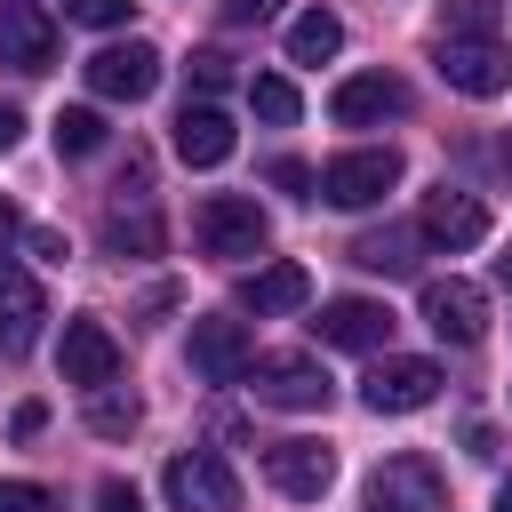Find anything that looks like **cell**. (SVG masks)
<instances>
[{
	"instance_id": "obj_21",
	"label": "cell",
	"mask_w": 512,
	"mask_h": 512,
	"mask_svg": "<svg viewBox=\"0 0 512 512\" xmlns=\"http://www.w3.org/2000/svg\"><path fill=\"white\" fill-rule=\"evenodd\" d=\"M48 136H56L64 160H96V152H104V112H96V104H64V112L48 120Z\"/></svg>"
},
{
	"instance_id": "obj_15",
	"label": "cell",
	"mask_w": 512,
	"mask_h": 512,
	"mask_svg": "<svg viewBox=\"0 0 512 512\" xmlns=\"http://www.w3.org/2000/svg\"><path fill=\"white\" fill-rule=\"evenodd\" d=\"M0 64H8V72H48V64H56V24H48V8L0 0Z\"/></svg>"
},
{
	"instance_id": "obj_29",
	"label": "cell",
	"mask_w": 512,
	"mask_h": 512,
	"mask_svg": "<svg viewBox=\"0 0 512 512\" xmlns=\"http://www.w3.org/2000/svg\"><path fill=\"white\" fill-rule=\"evenodd\" d=\"M56 496L40 488V480H0V512H48Z\"/></svg>"
},
{
	"instance_id": "obj_13",
	"label": "cell",
	"mask_w": 512,
	"mask_h": 512,
	"mask_svg": "<svg viewBox=\"0 0 512 512\" xmlns=\"http://www.w3.org/2000/svg\"><path fill=\"white\" fill-rule=\"evenodd\" d=\"M56 368H64V384H80V392H96V384H112L120 376V336L104 328V320H64V344H56Z\"/></svg>"
},
{
	"instance_id": "obj_26",
	"label": "cell",
	"mask_w": 512,
	"mask_h": 512,
	"mask_svg": "<svg viewBox=\"0 0 512 512\" xmlns=\"http://www.w3.org/2000/svg\"><path fill=\"white\" fill-rule=\"evenodd\" d=\"M104 248H112V256H152V248H160V216H152V208L112 216V224H104Z\"/></svg>"
},
{
	"instance_id": "obj_33",
	"label": "cell",
	"mask_w": 512,
	"mask_h": 512,
	"mask_svg": "<svg viewBox=\"0 0 512 512\" xmlns=\"http://www.w3.org/2000/svg\"><path fill=\"white\" fill-rule=\"evenodd\" d=\"M40 424H48V408H40V400H24V408H16V440H32Z\"/></svg>"
},
{
	"instance_id": "obj_31",
	"label": "cell",
	"mask_w": 512,
	"mask_h": 512,
	"mask_svg": "<svg viewBox=\"0 0 512 512\" xmlns=\"http://www.w3.org/2000/svg\"><path fill=\"white\" fill-rule=\"evenodd\" d=\"M272 184H280V192H312V168H304V160H272Z\"/></svg>"
},
{
	"instance_id": "obj_32",
	"label": "cell",
	"mask_w": 512,
	"mask_h": 512,
	"mask_svg": "<svg viewBox=\"0 0 512 512\" xmlns=\"http://www.w3.org/2000/svg\"><path fill=\"white\" fill-rule=\"evenodd\" d=\"M224 16L232 24H264V16H280V0H224Z\"/></svg>"
},
{
	"instance_id": "obj_16",
	"label": "cell",
	"mask_w": 512,
	"mask_h": 512,
	"mask_svg": "<svg viewBox=\"0 0 512 512\" xmlns=\"http://www.w3.org/2000/svg\"><path fill=\"white\" fill-rule=\"evenodd\" d=\"M40 320H48L40 280L16 272V264H0V360H24V352L40 344Z\"/></svg>"
},
{
	"instance_id": "obj_18",
	"label": "cell",
	"mask_w": 512,
	"mask_h": 512,
	"mask_svg": "<svg viewBox=\"0 0 512 512\" xmlns=\"http://www.w3.org/2000/svg\"><path fill=\"white\" fill-rule=\"evenodd\" d=\"M232 144H240L232 120H224L216 104H192V96H184V112H176V160H184V168H224Z\"/></svg>"
},
{
	"instance_id": "obj_10",
	"label": "cell",
	"mask_w": 512,
	"mask_h": 512,
	"mask_svg": "<svg viewBox=\"0 0 512 512\" xmlns=\"http://www.w3.org/2000/svg\"><path fill=\"white\" fill-rule=\"evenodd\" d=\"M264 480L280 496H296V504H320L336 488V448L328 440H272L264 448Z\"/></svg>"
},
{
	"instance_id": "obj_28",
	"label": "cell",
	"mask_w": 512,
	"mask_h": 512,
	"mask_svg": "<svg viewBox=\"0 0 512 512\" xmlns=\"http://www.w3.org/2000/svg\"><path fill=\"white\" fill-rule=\"evenodd\" d=\"M128 8H136V0H64V16H72V24H88V32L128 24Z\"/></svg>"
},
{
	"instance_id": "obj_14",
	"label": "cell",
	"mask_w": 512,
	"mask_h": 512,
	"mask_svg": "<svg viewBox=\"0 0 512 512\" xmlns=\"http://www.w3.org/2000/svg\"><path fill=\"white\" fill-rule=\"evenodd\" d=\"M440 80L456 88V96H504L512 88V56L496 48V40H440Z\"/></svg>"
},
{
	"instance_id": "obj_3",
	"label": "cell",
	"mask_w": 512,
	"mask_h": 512,
	"mask_svg": "<svg viewBox=\"0 0 512 512\" xmlns=\"http://www.w3.org/2000/svg\"><path fill=\"white\" fill-rule=\"evenodd\" d=\"M160 488H168V504H176V512H240V480H232V464H224L216 448L168 456Z\"/></svg>"
},
{
	"instance_id": "obj_27",
	"label": "cell",
	"mask_w": 512,
	"mask_h": 512,
	"mask_svg": "<svg viewBox=\"0 0 512 512\" xmlns=\"http://www.w3.org/2000/svg\"><path fill=\"white\" fill-rule=\"evenodd\" d=\"M184 72H192V88H200V104H208L216 88H232V56H224V48H192V64H184Z\"/></svg>"
},
{
	"instance_id": "obj_5",
	"label": "cell",
	"mask_w": 512,
	"mask_h": 512,
	"mask_svg": "<svg viewBox=\"0 0 512 512\" xmlns=\"http://www.w3.org/2000/svg\"><path fill=\"white\" fill-rule=\"evenodd\" d=\"M248 392L264 408H328V368L312 352H264L248 360Z\"/></svg>"
},
{
	"instance_id": "obj_35",
	"label": "cell",
	"mask_w": 512,
	"mask_h": 512,
	"mask_svg": "<svg viewBox=\"0 0 512 512\" xmlns=\"http://www.w3.org/2000/svg\"><path fill=\"white\" fill-rule=\"evenodd\" d=\"M8 240H16V208L0 200V248H8Z\"/></svg>"
},
{
	"instance_id": "obj_8",
	"label": "cell",
	"mask_w": 512,
	"mask_h": 512,
	"mask_svg": "<svg viewBox=\"0 0 512 512\" xmlns=\"http://www.w3.org/2000/svg\"><path fill=\"white\" fill-rule=\"evenodd\" d=\"M416 232H424L432 248L464 256V248H480L496 224H488V200H480V192H464V184H440V192H424V216H416Z\"/></svg>"
},
{
	"instance_id": "obj_22",
	"label": "cell",
	"mask_w": 512,
	"mask_h": 512,
	"mask_svg": "<svg viewBox=\"0 0 512 512\" xmlns=\"http://www.w3.org/2000/svg\"><path fill=\"white\" fill-rule=\"evenodd\" d=\"M408 248H416V240L384 224V232H360V240H352V264H360V272H384V280H392V272H416V256H408Z\"/></svg>"
},
{
	"instance_id": "obj_1",
	"label": "cell",
	"mask_w": 512,
	"mask_h": 512,
	"mask_svg": "<svg viewBox=\"0 0 512 512\" xmlns=\"http://www.w3.org/2000/svg\"><path fill=\"white\" fill-rule=\"evenodd\" d=\"M192 240H200V256L240 264V256H264L272 224H264V208H256V200H240V192H208V200L192 208Z\"/></svg>"
},
{
	"instance_id": "obj_30",
	"label": "cell",
	"mask_w": 512,
	"mask_h": 512,
	"mask_svg": "<svg viewBox=\"0 0 512 512\" xmlns=\"http://www.w3.org/2000/svg\"><path fill=\"white\" fill-rule=\"evenodd\" d=\"M96 512H144V496H136L128 480H104V488H96Z\"/></svg>"
},
{
	"instance_id": "obj_6",
	"label": "cell",
	"mask_w": 512,
	"mask_h": 512,
	"mask_svg": "<svg viewBox=\"0 0 512 512\" xmlns=\"http://www.w3.org/2000/svg\"><path fill=\"white\" fill-rule=\"evenodd\" d=\"M432 392H440V368L416 360V352H384V360L360 376V400H368L376 416H416V408H432Z\"/></svg>"
},
{
	"instance_id": "obj_24",
	"label": "cell",
	"mask_w": 512,
	"mask_h": 512,
	"mask_svg": "<svg viewBox=\"0 0 512 512\" xmlns=\"http://www.w3.org/2000/svg\"><path fill=\"white\" fill-rule=\"evenodd\" d=\"M496 0H440V40H496Z\"/></svg>"
},
{
	"instance_id": "obj_20",
	"label": "cell",
	"mask_w": 512,
	"mask_h": 512,
	"mask_svg": "<svg viewBox=\"0 0 512 512\" xmlns=\"http://www.w3.org/2000/svg\"><path fill=\"white\" fill-rule=\"evenodd\" d=\"M336 48H344V16L336 8H304L288 24V64H328Z\"/></svg>"
},
{
	"instance_id": "obj_7",
	"label": "cell",
	"mask_w": 512,
	"mask_h": 512,
	"mask_svg": "<svg viewBox=\"0 0 512 512\" xmlns=\"http://www.w3.org/2000/svg\"><path fill=\"white\" fill-rule=\"evenodd\" d=\"M88 88H96L104 104H144V96L160 88V48H152V40H112V48H96V56H88Z\"/></svg>"
},
{
	"instance_id": "obj_19",
	"label": "cell",
	"mask_w": 512,
	"mask_h": 512,
	"mask_svg": "<svg viewBox=\"0 0 512 512\" xmlns=\"http://www.w3.org/2000/svg\"><path fill=\"white\" fill-rule=\"evenodd\" d=\"M304 296H312V272H304L296 256H280V264H256V272L240 280V304H248L256 320H264V312H296Z\"/></svg>"
},
{
	"instance_id": "obj_34",
	"label": "cell",
	"mask_w": 512,
	"mask_h": 512,
	"mask_svg": "<svg viewBox=\"0 0 512 512\" xmlns=\"http://www.w3.org/2000/svg\"><path fill=\"white\" fill-rule=\"evenodd\" d=\"M16 136H24V112H16V104H0V152H16Z\"/></svg>"
},
{
	"instance_id": "obj_9",
	"label": "cell",
	"mask_w": 512,
	"mask_h": 512,
	"mask_svg": "<svg viewBox=\"0 0 512 512\" xmlns=\"http://www.w3.org/2000/svg\"><path fill=\"white\" fill-rule=\"evenodd\" d=\"M184 360H192V376H200V384H240L256 352H248V328H240V320L200 312V320H192V336H184Z\"/></svg>"
},
{
	"instance_id": "obj_11",
	"label": "cell",
	"mask_w": 512,
	"mask_h": 512,
	"mask_svg": "<svg viewBox=\"0 0 512 512\" xmlns=\"http://www.w3.org/2000/svg\"><path fill=\"white\" fill-rule=\"evenodd\" d=\"M360 512H448V488H440V472L424 456H384Z\"/></svg>"
},
{
	"instance_id": "obj_37",
	"label": "cell",
	"mask_w": 512,
	"mask_h": 512,
	"mask_svg": "<svg viewBox=\"0 0 512 512\" xmlns=\"http://www.w3.org/2000/svg\"><path fill=\"white\" fill-rule=\"evenodd\" d=\"M504 288H512V256H504Z\"/></svg>"
},
{
	"instance_id": "obj_36",
	"label": "cell",
	"mask_w": 512,
	"mask_h": 512,
	"mask_svg": "<svg viewBox=\"0 0 512 512\" xmlns=\"http://www.w3.org/2000/svg\"><path fill=\"white\" fill-rule=\"evenodd\" d=\"M496 512H512V480H504V488H496Z\"/></svg>"
},
{
	"instance_id": "obj_17",
	"label": "cell",
	"mask_w": 512,
	"mask_h": 512,
	"mask_svg": "<svg viewBox=\"0 0 512 512\" xmlns=\"http://www.w3.org/2000/svg\"><path fill=\"white\" fill-rule=\"evenodd\" d=\"M392 112H408V88H400L392 72H352V80H336V96H328V120H336V128H376V120H392Z\"/></svg>"
},
{
	"instance_id": "obj_12",
	"label": "cell",
	"mask_w": 512,
	"mask_h": 512,
	"mask_svg": "<svg viewBox=\"0 0 512 512\" xmlns=\"http://www.w3.org/2000/svg\"><path fill=\"white\" fill-rule=\"evenodd\" d=\"M312 336L336 344V352H384L392 344V312L376 296H328L320 320H312Z\"/></svg>"
},
{
	"instance_id": "obj_4",
	"label": "cell",
	"mask_w": 512,
	"mask_h": 512,
	"mask_svg": "<svg viewBox=\"0 0 512 512\" xmlns=\"http://www.w3.org/2000/svg\"><path fill=\"white\" fill-rule=\"evenodd\" d=\"M424 328L440 336V344H456V352H472L480 336H488V288L480 280H424Z\"/></svg>"
},
{
	"instance_id": "obj_2",
	"label": "cell",
	"mask_w": 512,
	"mask_h": 512,
	"mask_svg": "<svg viewBox=\"0 0 512 512\" xmlns=\"http://www.w3.org/2000/svg\"><path fill=\"white\" fill-rule=\"evenodd\" d=\"M392 184H400V152H392V144H360V152H336V160L312 176V192H320L328 208H376Z\"/></svg>"
},
{
	"instance_id": "obj_23",
	"label": "cell",
	"mask_w": 512,
	"mask_h": 512,
	"mask_svg": "<svg viewBox=\"0 0 512 512\" xmlns=\"http://www.w3.org/2000/svg\"><path fill=\"white\" fill-rule=\"evenodd\" d=\"M136 416H144V408H136V392H120V384H96V392H88V432L128 440V432H136Z\"/></svg>"
},
{
	"instance_id": "obj_25",
	"label": "cell",
	"mask_w": 512,
	"mask_h": 512,
	"mask_svg": "<svg viewBox=\"0 0 512 512\" xmlns=\"http://www.w3.org/2000/svg\"><path fill=\"white\" fill-rule=\"evenodd\" d=\"M248 104H256V120H272V128H288V120L304 112L296 80H280V72H256V80H248Z\"/></svg>"
}]
</instances>
